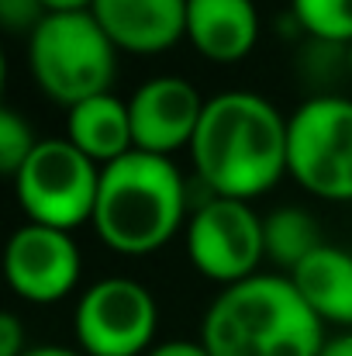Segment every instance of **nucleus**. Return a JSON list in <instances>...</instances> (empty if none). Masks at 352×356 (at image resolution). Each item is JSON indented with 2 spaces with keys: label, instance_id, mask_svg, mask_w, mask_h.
I'll list each match as a JSON object with an SVG mask.
<instances>
[{
  "label": "nucleus",
  "instance_id": "dca6fc26",
  "mask_svg": "<svg viewBox=\"0 0 352 356\" xmlns=\"http://www.w3.org/2000/svg\"><path fill=\"white\" fill-rule=\"evenodd\" d=\"M290 17L321 45H352V0H290Z\"/></svg>",
  "mask_w": 352,
  "mask_h": 356
},
{
  "label": "nucleus",
  "instance_id": "39448f33",
  "mask_svg": "<svg viewBox=\"0 0 352 356\" xmlns=\"http://www.w3.org/2000/svg\"><path fill=\"white\" fill-rule=\"evenodd\" d=\"M287 173L325 201H352V97L315 94L287 118Z\"/></svg>",
  "mask_w": 352,
  "mask_h": 356
},
{
  "label": "nucleus",
  "instance_id": "0eeeda50",
  "mask_svg": "<svg viewBox=\"0 0 352 356\" xmlns=\"http://www.w3.org/2000/svg\"><path fill=\"white\" fill-rule=\"evenodd\" d=\"M156 298L131 277L90 284L73 312V336L87 356H145L156 346Z\"/></svg>",
  "mask_w": 352,
  "mask_h": 356
},
{
  "label": "nucleus",
  "instance_id": "20e7f679",
  "mask_svg": "<svg viewBox=\"0 0 352 356\" xmlns=\"http://www.w3.org/2000/svg\"><path fill=\"white\" fill-rule=\"evenodd\" d=\"M28 70L38 90L69 111L97 94H111L117 49L90 10L49 14L28 38Z\"/></svg>",
  "mask_w": 352,
  "mask_h": 356
},
{
  "label": "nucleus",
  "instance_id": "1a4fd4ad",
  "mask_svg": "<svg viewBox=\"0 0 352 356\" xmlns=\"http://www.w3.org/2000/svg\"><path fill=\"white\" fill-rule=\"evenodd\" d=\"M3 270L17 298L31 305H52L76 291L83 259H80V245L73 232L28 222L7 238Z\"/></svg>",
  "mask_w": 352,
  "mask_h": 356
},
{
  "label": "nucleus",
  "instance_id": "f3484780",
  "mask_svg": "<svg viewBox=\"0 0 352 356\" xmlns=\"http://www.w3.org/2000/svg\"><path fill=\"white\" fill-rule=\"evenodd\" d=\"M42 138H35L31 124L21 118L14 108H3L0 111V173L3 177H17V170L28 163V156L35 152Z\"/></svg>",
  "mask_w": 352,
  "mask_h": 356
},
{
  "label": "nucleus",
  "instance_id": "a211bd4d",
  "mask_svg": "<svg viewBox=\"0 0 352 356\" xmlns=\"http://www.w3.org/2000/svg\"><path fill=\"white\" fill-rule=\"evenodd\" d=\"M49 17L45 3L42 0H0V24L10 31V35H24L31 38L35 28Z\"/></svg>",
  "mask_w": 352,
  "mask_h": 356
},
{
  "label": "nucleus",
  "instance_id": "aec40b11",
  "mask_svg": "<svg viewBox=\"0 0 352 356\" xmlns=\"http://www.w3.org/2000/svg\"><path fill=\"white\" fill-rule=\"evenodd\" d=\"M145 356H211V350L201 339H166V343H156Z\"/></svg>",
  "mask_w": 352,
  "mask_h": 356
},
{
  "label": "nucleus",
  "instance_id": "b1692460",
  "mask_svg": "<svg viewBox=\"0 0 352 356\" xmlns=\"http://www.w3.org/2000/svg\"><path fill=\"white\" fill-rule=\"evenodd\" d=\"M346 59H349V73H352V45L346 49Z\"/></svg>",
  "mask_w": 352,
  "mask_h": 356
},
{
  "label": "nucleus",
  "instance_id": "4be33fe9",
  "mask_svg": "<svg viewBox=\"0 0 352 356\" xmlns=\"http://www.w3.org/2000/svg\"><path fill=\"white\" fill-rule=\"evenodd\" d=\"M321 356H352V332H342V336H332L325 343Z\"/></svg>",
  "mask_w": 352,
  "mask_h": 356
},
{
  "label": "nucleus",
  "instance_id": "5701e85b",
  "mask_svg": "<svg viewBox=\"0 0 352 356\" xmlns=\"http://www.w3.org/2000/svg\"><path fill=\"white\" fill-rule=\"evenodd\" d=\"M24 356H87V353L69 350V346H31Z\"/></svg>",
  "mask_w": 352,
  "mask_h": 356
},
{
  "label": "nucleus",
  "instance_id": "7ed1b4c3",
  "mask_svg": "<svg viewBox=\"0 0 352 356\" xmlns=\"http://www.w3.org/2000/svg\"><path fill=\"white\" fill-rule=\"evenodd\" d=\"M97 238L124 256H149L187 229V184L169 156L128 152L101 170L90 218Z\"/></svg>",
  "mask_w": 352,
  "mask_h": 356
},
{
  "label": "nucleus",
  "instance_id": "412c9836",
  "mask_svg": "<svg viewBox=\"0 0 352 356\" xmlns=\"http://www.w3.org/2000/svg\"><path fill=\"white\" fill-rule=\"evenodd\" d=\"M49 14H76V10H90L94 0H42Z\"/></svg>",
  "mask_w": 352,
  "mask_h": 356
},
{
  "label": "nucleus",
  "instance_id": "6e6552de",
  "mask_svg": "<svg viewBox=\"0 0 352 356\" xmlns=\"http://www.w3.org/2000/svg\"><path fill=\"white\" fill-rule=\"evenodd\" d=\"M183 236L194 270L221 287L255 277L259 263L266 259L262 218L249 208V201L211 194V201L190 215Z\"/></svg>",
  "mask_w": 352,
  "mask_h": 356
},
{
  "label": "nucleus",
  "instance_id": "f8f14e48",
  "mask_svg": "<svg viewBox=\"0 0 352 356\" xmlns=\"http://www.w3.org/2000/svg\"><path fill=\"white\" fill-rule=\"evenodd\" d=\"M187 42L211 63H238L259 42L255 0H187Z\"/></svg>",
  "mask_w": 352,
  "mask_h": 356
},
{
  "label": "nucleus",
  "instance_id": "f257e3e1",
  "mask_svg": "<svg viewBox=\"0 0 352 356\" xmlns=\"http://www.w3.org/2000/svg\"><path fill=\"white\" fill-rule=\"evenodd\" d=\"M190 156L215 197L252 201L287 173V118L262 94L225 90L208 97Z\"/></svg>",
  "mask_w": 352,
  "mask_h": 356
},
{
  "label": "nucleus",
  "instance_id": "9d476101",
  "mask_svg": "<svg viewBox=\"0 0 352 356\" xmlns=\"http://www.w3.org/2000/svg\"><path fill=\"white\" fill-rule=\"evenodd\" d=\"M208 101L183 76H152L128 97L135 149L169 156L190 149Z\"/></svg>",
  "mask_w": 352,
  "mask_h": 356
},
{
  "label": "nucleus",
  "instance_id": "9b49d317",
  "mask_svg": "<svg viewBox=\"0 0 352 356\" xmlns=\"http://www.w3.org/2000/svg\"><path fill=\"white\" fill-rule=\"evenodd\" d=\"M90 14L117 52L156 56L187 38V0H94Z\"/></svg>",
  "mask_w": 352,
  "mask_h": 356
},
{
  "label": "nucleus",
  "instance_id": "f03ea898",
  "mask_svg": "<svg viewBox=\"0 0 352 356\" xmlns=\"http://www.w3.org/2000/svg\"><path fill=\"white\" fill-rule=\"evenodd\" d=\"M201 343L211 356H321L328 336L290 277L255 273L221 287L204 312Z\"/></svg>",
  "mask_w": 352,
  "mask_h": 356
},
{
  "label": "nucleus",
  "instance_id": "2eb2a0df",
  "mask_svg": "<svg viewBox=\"0 0 352 356\" xmlns=\"http://www.w3.org/2000/svg\"><path fill=\"white\" fill-rule=\"evenodd\" d=\"M262 245H266V259L294 273L325 242L318 236L315 215H308L304 208H276L262 218Z\"/></svg>",
  "mask_w": 352,
  "mask_h": 356
},
{
  "label": "nucleus",
  "instance_id": "4468645a",
  "mask_svg": "<svg viewBox=\"0 0 352 356\" xmlns=\"http://www.w3.org/2000/svg\"><path fill=\"white\" fill-rule=\"evenodd\" d=\"M66 138L83 156H90L97 166H108V163H115L121 156L135 152L128 101H121L115 94H97V97L69 108Z\"/></svg>",
  "mask_w": 352,
  "mask_h": 356
},
{
  "label": "nucleus",
  "instance_id": "ddd939ff",
  "mask_svg": "<svg viewBox=\"0 0 352 356\" xmlns=\"http://www.w3.org/2000/svg\"><path fill=\"white\" fill-rule=\"evenodd\" d=\"M308 308L325 322L352 329V252L339 245L315 249L294 273H287Z\"/></svg>",
  "mask_w": 352,
  "mask_h": 356
},
{
  "label": "nucleus",
  "instance_id": "423d86ee",
  "mask_svg": "<svg viewBox=\"0 0 352 356\" xmlns=\"http://www.w3.org/2000/svg\"><path fill=\"white\" fill-rule=\"evenodd\" d=\"M101 170L69 138H42L14 177V197L28 222L73 232L94 218Z\"/></svg>",
  "mask_w": 352,
  "mask_h": 356
},
{
  "label": "nucleus",
  "instance_id": "6ab92c4d",
  "mask_svg": "<svg viewBox=\"0 0 352 356\" xmlns=\"http://www.w3.org/2000/svg\"><path fill=\"white\" fill-rule=\"evenodd\" d=\"M31 350L28 346V332L21 325V318L14 312L0 315V356H24Z\"/></svg>",
  "mask_w": 352,
  "mask_h": 356
}]
</instances>
